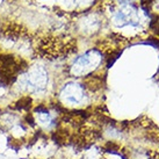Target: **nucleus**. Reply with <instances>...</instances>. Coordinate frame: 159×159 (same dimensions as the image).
I'll return each instance as SVG.
<instances>
[{"label": "nucleus", "instance_id": "f257e3e1", "mask_svg": "<svg viewBox=\"0 0 159 159\" xmlns=\"http://www.w3.org/2000/svg\"><path fill=\"white\" fill-rule=\"evenodd\" d=\"M21 62L15 56H0V80L6 84L13 83L16 75L22 71Z\"/></svg>", "mask_w": 159, "mask_h": 159}, {"label": "nucleus", "instance_id": "20e7f679", "mask_svg": "<svg viewBox=\"0 0 159 159\" xmlns=\"http://www.w3.org/2000/svg\"><path fill=\"white\" fill-rule=\"evenodd\" d=\"M45 83H47V77L45 73L42 72V70L33 71L27 77V85L29 86V89H34L35 91L44 89Z\"/></svg>", "mask_w": 159, "mask_h": 159}, {"label": "nucleus", "instance_id": "f03ea898", "mask_svg": "<svg viewBox=\"0 0 159 159\" xmlns=\"http://www.w3.org/2000/svg\"><path fill=\"white\" fill-rule=\"evenodd\" d=\"M100 58H101V56L99 55L97 50H91L89 52H86L75 62L73 73L81 75H85L86 72H89L92 69L95 67L94 65H98L100 63Z\"/></svg>", "mask_w": 159, "mask_h": 159}, {"label": "nucleus", "instance_id": "7ed1b4c3", "mask_svg": "<svg viewBox=\"0 0 159 159\" xmlns=\"http://www.w3.org/2000/svg\"><path fill=\"white\" fill-rule=\"evenodd\" d=\"M63 101L70 105H79L84 99V87L79 84H67L62 91Z\"/></svg>", "mask_w": 159, "mask_h": 159}]
</instances>
